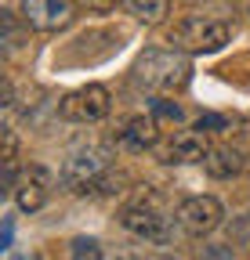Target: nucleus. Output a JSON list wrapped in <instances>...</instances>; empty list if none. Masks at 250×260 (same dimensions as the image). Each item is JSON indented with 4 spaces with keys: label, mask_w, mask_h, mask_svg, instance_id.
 <instances>
[{
    "label": "nucleus",
    "mask_w": 250,
    "mask_h": 260,
    "mask_svg": "<svg viewBox=\"0 0 250 260\" xmlns=\"http://www.w3.org/2000/svg\"><path fill=\"white\" fill-rule=\"evenodd\" d=\"M134 80L156 94H178L189 87L192 80V65L189 58H185L181 51H160V47H152L138 58L134 65Z\"/></svg>",
    "instance_id": "nucleus-1"
},
{
    "label": "nucleus",
    "mask_w": 250,
    "mask_h": 260,
    "mask_svg": "<svg viewBox=\"0 0 250 260\" xmlns=\"http://www.w3.org/2000/svg\"><path fill=\"white\" fill-rule=\"evenodd\" d=\"M105 170H109L105 148H98V145H76L66 159H62L58 177H62V184H66L69 191H91V188L102 184Z\"/></svg>",
    "instance_id": "nucleus-4"
},
{
    "label": "nucleus",
    "mask_w": 250,
    "mask_h": 260,
    "mask_svg": "<svg viewBox=\"0 0 250 260\" xmlns=\"http://www.w3.org/2000/svg\"><path fill=\"white\" fill-rule=\"evenodd\" d=\"M123 8H127L138 22L145 25H156V22H163L167 11H171V0H123Z\"/></svg>",
    "instance_id": "nucleus-12"
},
{
    "label": "nucleus",
    "mask_w": 250,
    "mask_h": 260,
    "mask_svg": "<svg viewBox=\"0 0 250 260\" xmlns=\"http://www.w3.org/2000/svg\"><path fill=\"white\" fill-rule=\"evenodd\" d=\"M152 116H156V123L163 119V123H174V126H178V123L185 119L181 105H174V102H156V105H152Z\"/></svg>",
    "instance_id": "nucleus-14"
},
{
    "label": "nucleus",
    "mask_w": 250,
    "mask_h": 260,
    "mask_svg": "<svg viewBox=\"0 0 250 260\" xmlns=\"http://www.w3.org/2000/svg\"><path fill=\"white\" fill-rule=\"evenodd\" d=\"M207 152H210L207 134L192 126V130H181V134H174L160 155H163V162H178V167H185V162H203Z\"/></svg>",
    "instance_id": "nucleus-9"
},
{
    "label": "nucleus",
    "mask_w": 250,
    "mask_h": 260,
    "mask_svg": "<svg viewBox=\"0 0 250 260\" xmlns=\"http://www.w3.org/2000/svg\"><path fill=\"white\" fill-rule=\"evenodd\" d=\"M203 170L214 177V181H229V177H236L239 170H243V152H236V148H210L207 152V159H203Z\"/></svg>",
    "instance_id": "nucleus-11"
},
{
    "label": "nucleus",
    "mask_w": 250,
    "mask_h": 260,
    "mask_svg": "<svg viewBox=\"0 0 250 260\" xmlns=\"http://www.w3.org/2000/svg\"><path fill=\"white\" fill-rule=\"evenodd\" d=\"M22 22L40 32H58L73 22V0H18Z\"/></svg>",
    "instance_id": "nucleus-8"
},
{
    "label": "nucleus",
    "mask_w": 250,
    "mask_h": 260,
    "mask_svg": "<svg viewBox=\"0 0 250 260\" xmlns=\"http://www.w3.org/2000/svg\"><path fill=\"white\" fill-rule=\"evenodd\" d=\"M200 260H236V256H232V249H229V246H207Z\"/></svg>",
    "instance_id": "nucleus-17"
},
{
    "label": "nucleus",
    "mask_w": 250,
    "mask_h": 260,
    "mask_svg": "<svg viewBox=\"0 0 250 260\" xmlns=\"http://www.w3.org/2000/svg\"><path fill=\"white\" fill-rule=\"evenodd\" d=\"M73 4H80V8H87V11H109L116 0H73Z\"/></svg>",
    "instance_id": "nucleus-18"
},
{
    "label": "nucleus",
    "mask_w": 250,
    "mask_h": 260,
    "mask_svg": "<svg viewBox=\"0 0 250 260\" xmlns=\"http://www.w3.org/2000/svg\"><path fill=\"white\" fill-rule=\"evenodd\" d=\"M8 260H40L37 253H18V256H8Z\"/></svg>",
    "instance_id": "nucleus-20"
},
{
    "label": "nucleus",
    "mask_w": 250,
    "mask_h": 260,
    "mask_svg": "<svg viewBox=\"0 0 250 260\" xmlns=\"http://www.w3.org/2000/svg\"><path fill=\"white\" fill-rule=\"evenodd\" d=\"M142 260H174V256H163V253H156V256H142Z\"/></svg>",
    "instance_id": "nucleus-21"
},
{
    "label": "nucleus",
    "mask_w": 250,
    "mask_h": 260,
    "mask_svg": "<svg viewBox=\"0 0 250 260\" xmlns=\"http://www.w3.org/2000/svg\"><path fill=\"white\" fill-rule=\"evenodd\" d=\"M156 141H160V123H156V116H131L120 130V145L131 148V152H145Z\"/></svg>",
    "instance_id": "nucleus-10"
},
{
    "label": "nucleus",
    "mask_w": 250,
    "mask_h": 260,
    "mask_svg": "<svg viewBox=\"0 0 250 260\" xmlns=\"http://www.w3.org/2000/svg\"><path fill=\"white\" fill-rule=\"evenodd\" d=\"M221 220H225V206L217 203L214 195H189V199L178 206V224H181V232L192 235V239L210 235Z\"/></svg>",
    "instance_id": "nucleus-7"
},
{
    "label": "nucleus",
    "mask_w": 250,
    "mask_h": 260,
    "mask_svg": "<svg viewBox=\"0 0 250 260\" xmlns=\"http://www.w3.org/2000/svg\"><path fill=\"white\" fill-rule=\"evenodd\" d=\"M69 253H73V260H102V246L95 239H87V235L73 239L69 242Z\"/></svg>",
    "instance_id": "nucleus-13"
},
{
    "label": "nucleus",
    "mask_w": 250,
    "mask_h": 260,
    "mask_svg": "<svg viewBox=\"0 0 250 260\" xmlns=\"http://www.w3.org/2000/svg\"><path fill=\"white\" fill-rule=\"evenodd\" d=\"M232 40V25L221 18H203V15H189L171 29V44L181 54H214Z\"/></svg>",
    "instance_id": "nucleus-2"
},
{
    "label": "nucleus",
    "mask_w": 250,
    "mask_h": 260,
    "mask_svg": "<svg viewBox=\"0 0 250 260\" xmlns=\"http://www.w3.org/2000/svg\"><path fill=\"white\" fill-rule=\"evenodd\" d=\"M225 126H229L225 116H210V112H207V116L196 119V130H203V134H214V130H225Z\"/></svg>",
    "instance_id": "nucleus-16"
},
{
    "label": "nucleus",
    "mask_w": 250,
    "mask_h": 260,
    "mask_svg": "<svg viewBox=\"0 0 250 260\" xmlns=\"http://www.w3.org/2000/svg\"><path fill=\"white\" fill-rule=\"evenodd\" d=\"M11 235H15V228H11V220H4V246L0 249H11Z\"/></svg>",
    "instance_id": "nucleus-19"
},
{
    "label": "nucleus",
    "mask_w": 250,
    "mask_h": 260,
    "mask_svg": "<svg viewBox=\"0 0 250 260\" xmlns=\"http://www.w3.org/2000/svg\"><path fill=\"white\" fill-rule=\"evenodd\" d=\"M51 188H54V174L44 167V162H29V167L18 170V177H15L11 199H15V206L22 213H37L51 199Z\"/></svg>",
    "instance_id": "nucleus-6"
},
{
    "label": "nucleus",
    "mask_w": 250,
    "mask_h": 260,
    "mask_svg": "<svg viewBox=\"0 0 250 260\" xmlns=\"http://www.w3.org/2000/svg\"><path fill=\"white\" fill-rule=\"evenodd\" d=\"M18 40H22V32H18V25H15V15H11V11H4V44L15 51V47H22Z\"/></svg>",
    "instance_id": "nucleus-15"
},
{
    "label": "nucleus",
    "mask_w": 250,
    "mask_h": 260,
    "mask_svg": "<svg viewBox=\"0 0 250 260\" xmlns=\"http://www.w3.org/2000/svg\"><path fill=\"white\" fill-rule=\"evenodd\" d=\"M171 220H178V217H167V210L156 199H149V195H142L138 203L120 210V224L127 228L131 235H138L145 242H156V246H167L171 242V235H174V224Z\"/></svg>",
    "instance_id": "nucleus-3"
},
{
    "label": "nucleus",
    "mask_w": 250,
    "mask_h": 260,
    "mask_svg": "<svg viewBox=\"0 0 250 260\" xmlns=\"http://www.w3.org/2000/svg\"><path fill=\"white\" fill-rule=\"evenodd\" d=\"M109 109H113V98L102 83L76 87L73 94L62 98V105H58L62 119H69V123H98V119L109 116Z\"/></svg>",
    "instance_id": "nucleus-5"
}]
</instances>
